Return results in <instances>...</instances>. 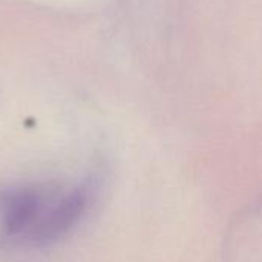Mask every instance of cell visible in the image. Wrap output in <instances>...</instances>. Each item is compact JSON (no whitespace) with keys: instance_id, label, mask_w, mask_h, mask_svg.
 <instances>
[{"instance_id":"1","label":"cell","mask_w":262,"mask_h":262,"mask_svg":"<svg viewBox=\"0 0 262 262\" xmlns=\"http://www.w3.org/2000/svg\"><path fill=\"white\" fill-rule=\"evenodd\" d=\"M89 192L81 186L29 184L0 193V235L46 244L66 235L83 216Z\"/></svg>"}]
</instances>
